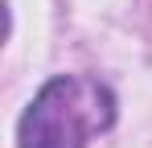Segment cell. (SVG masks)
Returning <instances> with one entry per match:
<instances>
[{
	"instance_id": "obj_1",
	"label": "cell",
	"mask_w": 152,
	"mask_h": 148,
	"mask_svg": "<svg viewBox=\"0 0 152 148\" xmlns=\"http://www.w3.org/2000/svg\"><path fill=\"white\" fill-rule=\"evenodd\" d=\"M115 119V99L99 78L62 74L41 86V95L21 115V148H86Z\"/></svg>"
}]
</instances>
